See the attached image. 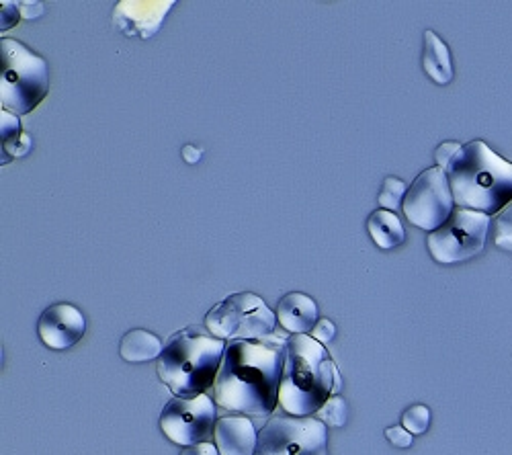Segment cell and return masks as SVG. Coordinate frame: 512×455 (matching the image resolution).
I'll use <instances>...</instances> for the list:
<instances>
[{"mask_svg": "<svg viewBox=\"0 0 512 455\" xmlns=\"http://www.w3.org/2000/svg\"><path fill=\"white\" fill-rule=\"evenodd\" d=\"M490 226V216L459 208L441 228L429 232L426 246L437 263H463L484 251Z\"/></svg>", "mask_w": 512, "mask_h": 455, "instance_id": "cell-7", "label": "cell"}, {"mask_svg": "<svg viewBox=\"0 0 512 455\" xmlns=\"http://www.w3.org/2000/svg\"><path fill=\"white\" fill-rule=\"evenodd\" d=\"M367 230L381 251H392L406 240V230L400 218L388 210H375L367 220Z\"/></svg>", "mask_w": 512, "mask_h": 455, "instance_id": "cell-17", "label": "cell"}, {"mask_svg": "<svg viewBox=\"0 0 512 455\" xmlns=\"http://www.w3.org/2000/svg\"><path fill=\"white\" fill-rule=\"evenodd\" d=\"M160 431L181 447L205 443L218 425V404L207 394L195 398L173 396L160 412Z\"/></svg>", "mask_w": 512, "mask_h": 455, "instance_id": "cell-9", "label": "cell"}, {"mask_svg": "<svg viewBox=\"0 0 512 455\" xmlns=\"http://www.w3.org/2000/svg\"><path fill=\"white\" fill-rule=\"evenodd\" d=\"M338 367L322 343L291 335L279 390V406L289 417H312L334 394Z\"/></svg>", "mask_w": 512, "mask_h": 455, "instance_id": "cell-3", "label": "cell"}, {"mask_svg": "<svg viewBox=\"0 0 512 455\" xmlns=\"http://www.w3.org/2000/svg\"><path fill=\"white\" fill-rule=\"evenodd\" d=\"M175 0H121L113 11V27L130 37L148 39L160 31Z\"/></svg>", "mask_w": 512, "mask_h": 455, "instance_id": "cell-12", "label": "cell"}, {"mask_svg": "<svg viewBox=\"0 0 512 455\" xmlns=\"http://www.w3.org/2000/svg\"><path fill=\"white\" fill-rule=\"evenodd\" d=\"M0 7H3V31H7L9 27H15L21 19V7L19 3H7V0H3Z\"/></svg>", "mask_w": 512, "mask_h": 455, "instance_id": "cell-26", "label": "cell"}, {"mask_svg": "<svg viewBox=\"0 0 512 455\" xmlns=\"http://www.w3.org/2000/svg\"><path fill=\"white\" fill-rule=\"evenodd\" d=\"M164 347L162 341L144 328H134L125 333L119 341V355L127 363H148L158 361Z\"/></svg>", "mask_w": 512, "mask_h": 455, "instance_id": "cell-16", "label": "cell"}, {"mask_svg": "<svg viewBox=\"0 0 512 455\" xmlns=\"http://www.w3.org/2000/svg\"><path fill=\"white\" fill-rule=\"evenodd\" d=\"M87 333V318L84 314L66 302L52 304L41 312L37 320V335L46 347L54 351H68L78 345Z\"/></svg>", "mask_w": 512, "mask_h": 455, "instance_id": "cell-11", "label": "cell"}, {"mask_svg": "<svg viewBox=\"0 0 512 455\" xmlns=\"http://www.w3.org/2000/svg\"><path fill=\"white\" fill-rule=\"evenodd\" d=\"M318 421H322L326 427H334V429H340L347 425V419H349V406H347V400L343 396H330L326 400V404L316 412L314 415Z\"/></svg>", "mask_w": 512, "mask_h": 455, "instance_id": "cell-18", "label": "cell"}, {"mask_svg": "<svg viewBox=\"0 0 512 455\" xmlns=\"http://www.w3.org/2000/svg\"><path fill=\"white\" fill-rule=\"evenodd\" d=\"M402 427L412 435H422L431 427V410L424 404H412L402 412Z\"/></svg>", "mask_w": 512, "mask_h": 455, "instance_id": "cell-20", "label": "cell"}, {"mask_svg": "<svg viewBox=\"0 0 512 455\" xmlns=\"http://www.w3.org/2000/svg\"><path fill=\"white\" fill-rule=\"evenodd\" d=\"M453 205L455 199L447 173L439 167H431L412 181L402 210L412 226L435 232L451 218L455 212Z\"/></svg>", "mask_w": 512, "mask_h": 455, "instance_id": "cell-10", "label": "cell"}, {"mask_svg": "<svg viewBox=\"0 0 512 455\" xmlns=\"http://www.w3.org/2000/svg\"><path fill=\"white\" fill-rule=\"evenodd\" d=\"M21 7V17L25 19H35L44 15V5L41 3H19Z\"/></svg>", "mask_w": 512, "mask_h": 455, "instance_id": "cell-29", "label": "cell"}, {"mask_svg": "<svg viewBox=\"0 0 512 455\" xmlns=\"http://www.w3.org/2000/svg\"><path fill=\"white\" fill-rule=\"evenodd\" d=\"M386 439L394 445V447H400V449H408L412 445V433H408L402 425H396V427H390L386 429Z\"/></svg>", "mask_w": 512, "mask_h": 455, "instance_id": "cell-25", "label": "cell"}, {"mask_svg": "<svg viewBox=\"0 0 512 455\" xmlns=\"http://www.w3.org/2000/svg\"><path fill=\"white\" fill-rule=\"evenodd\" d=\"M213 443L220 455H254L256 445H259V431L246 417H222L213 431Z\"/></svg>", "mask_w": 512, "mask_h": 455, "instance_id": "cell-13", "label": "cell"}, {"mask_svg": "<svg viewBox=\"0 0 512 455\" xmlns=\"http://www.w3.org/2000/svg\"><path fill=\"white\" fill-rule=\"evenodd\" d=\"M254 455H328V427L316 417H273Z\"/></svg>", "mask_w": 512, "mask_h": 455, "instance_id": "cell-8", "label": "cell"}, {"mask_svg": "<svg viewBox=\"0 0 512 455\" xmlns=\"http://www.w3.org/2000/svg\"><path fill=\"white\" fill-rule=\"evenodd\" d=\"M29 150H31V138L29 134L23 132L15 144H11L9 148H3V162L7 160V152H9V158H15V156H25Z\"/></svg>", "mask_w": 512, "mask_h": 455, "instance_id": "cell-27", "label": "cell"}, {"mask_svg": "<svg viewBox=\"0 0 512 455\" xmlns=\"http://www.w3.org/2000/svg\"><path fill=\"white\" fill-rule=\"evenodd\" d=\"M310 337L316 339V341L322 343V345L330 343V341L336 337V326H334V322L328 320V318H320L318 324L314 326V330L310 333Z\"/></svg>", "mask_w": 512, "mask_h": 455, "instance_id": "cell-24", "label": "cell"}, {"mask_svg": "<svg viewBox=\"0 0 512 455\" xmlns=\"http://www.w3.org/2000/svg\"><path fill=\"white\" fill-rule=\"evenodd\" d=\"M492 236H494V242L498 248L512 253V203L496 218Z\"/></svg>", "mask_w": 512, "mask_h": 455, "instance_id": "cell-21", "label": "cell"}, {"mask_svg": "<svg viewBox=\"0 0 512 455\" xmlns=\"http://www.w3.org/2000/svg\"><path fill=\"white\" fill-rule=\"evenodd\" d=\"M406 193H408V187H406V183L402 179L386 177V181H383V185H381L379 197H377L381 210H388V212L400 210L402 205H404Z\"/></svg>", "mask_w": 512, "mask_h": 455, "instance_id": "cell-19", "label": "cell"}, {"mask_svg": "<svg viewBox=\"0 0 512 455\" xmlns=\"http://www.w3.org/2000/svg\"><path fill=\"white\" fill-rule=\"evenodd\" d=\"M50 91L46 58L17 39L0 41V105L3 111L27 115L41 105Z\"/></svg>", "mask_w": 512, "mask_h": 455, "instance_id": "cell-5", "label": "cell"}, {"mask_svg": "<svg viewBox=\"0 0 512 455\" xmlns=\"http://www.w3.org/2000/svg\"><path fill=\"white\" fill-rule=\"evenodd\" d=\"M224 353V341L181 330L164 345V351L156 361V374L175 396L195 398L216 386Z\"/></svg>", "mask_w": 512, "mask_h": 455, "instance_id": "cell-4", "label": "cell"}, {"mask_svg": "<svg viewBox=\"0 0 512 455\" xmlns=\"http://www.w3.org/2000/svg\"><path fill=\"white\" fill-rule=\"evenodd\" d=\"M422 68L437 85H449L453 80V62L445 41L431 29L424 31Z\"/></svg>", "mask_w": 512, "mask_h": 455, "instance_id": "cell-15", "label": "cell"}, {"mask_svg": "<svg viewBox=\"0 0 512 455\" xmlns=\"http://www.w3.org/2000/svg\"><path fill=\"white\" fill-rule=\"evenodd\" d=\"M445 173L461 210L492 216L512 201V162L482 140L465 144Z\"/></svg>", "mask_w": 512, "mask_h": 455, "instance_id": "cell-2", "label": "cell"}, {"mask_svg": "<svg viewBox=\"0 0 512 455\" xmlns=\"http://www.w3.org/2000/svg\"><path fill=\"white\" fill-rule=\"evenodd\" d=\"M21 121L19 115L3 111L0 113V136H3V148H9L11 144H15L21 136Z\"/></svg>", "mask_w": 512, "mask_h": 455, "instance_id": "cell-22", "label": "cell"}, {"mask_svg": "<svg viewBox=\"0 0 512 455\" xmlns=\"http://www.w3.org/2000/svg\"><path fill=\"white\" fill-rule=\"evenodd\" d=\"M277 314L267 302L250 292H240L213 306L205 316L209 333L220 341H259L273 335Z\"/></svg>", "mask_w": 512, "mask_h": 455, "instance_id": "cell-6", "label": "cell"}, {"mask_svg": "<svg viewBox=\"0 0 512 455\" xmlns=\"http://www.w3.org/2000/svg\"><path fill=\"white\" fill-rule=\"evenodd\" d=\"M287 339L228 341L218 374L216 404L236 415L265 417L279 404Z\"/></svg>", "mask_w": 512, "mask_h": 455, "instance_id": "cell-1", "label": "cell"}, {"mask_svg": "<svg viewBox=\"0 0 512 455\" xmlns=\"http://www.w3.org/2000/svg\"><path fill=\"white\" fill-rule=\"evenodd\" d=\"M201 156H203V152H201L199 148H195L193 144L183 146V158H185V162H189V164H197V162L201 160Z\"/></svg>", "mask_w": 512, "mask_h": 455, "instance_id": "cell-30", "label": "cell"}, {"mask_svg": "<svg viewBox=\"0 0 512 455\" xmlns=\"http://www.w3.org/2000/svg\"><path fill=\"white\" fill-rule=\"evenodd\" d=\"M181 455H220V451H218L216 443L205 441V443H197L191 447H183Z\"/></svg>", "mask_w": 512, "mask_h": 455, "instance_id": "cell-28", "label": "cell"}, {"mask_svg": "<svg viewBox=\"0 0 512 455\" xmlns=\"http://www.w3.org/2000/svg\"><path fill=\"white\" fill-rule=\"evenodd\" d=\"M463 146L459 144V142H443L437 150H435V160H437V167L439 169H447L449 167V162L459 154V150H461Z\"/></svg>", "mask_w": 512, "mask_h": 455, "instance_id": "cell-23", "label": "cell"}, {"mask_svg": "<svg viewBox=\"0 0 512 455\" xmlns=\"http://www.w3.org/2000/svg\"><path fill=\"white\" fill-rule=\"evenodd\" d=\"M277 322L291 335H308L320 320V308L314 298L291 292L283 296L275 308Z\"/></svg>", "mask_w": 512, "mask_h": 455, "instance_id": "cell-14", "label": "cell"}]
</instances>
